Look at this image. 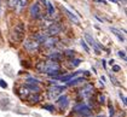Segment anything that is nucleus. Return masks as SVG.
<instances>
[{
  "mask_svg": "<svg viewBox=\"0 0 127 117\" xmlns=\"http://www.w3.org/2000/svg\"><path fill=\"white\" fill-rule=\"evenodd\" d=\"M24 34H26V28H24L23 23L15 25V28L12 30V41L13 42H21L24 39Z\"/></svg>",
  "mask_w": 127,
  "mask_h": 117,
  "instance_id": "nucleus-1",
  "label": "nucleus"
},
{
  "mask_svg": "<svg viewBox=\"0 0 127 117\" xmlns=\"http://www.w3.org/2000/svg\"><path fill=\"white\" fill-rule=\"evenodd\" d=\"M74 111H75L80 117H88V116H91V114H92L91 109H90L86 104H79V105H76L75 109H74Z\"/></svg>",
  "mask_w": 127,
  "mask_h": 117,
  "instance_id": "nucleus-2",
  "label": "nucleus"
},
{
  "mask_svg": "<svg viewBox=\"0 0 127 117\" xmlns=\"http://www.w3.org/2000/svg\"><path fill=\"white\" fill-rule=\"evenodd\" d=\"M61 31H62V27H61L59 23H51L49 27H47L45 34L47 36H56V35H58Z\"/></svg>",
  "mask_w": 127,
  "mask_h": 117,
  "instance_id": "nucleus-3",
  "label": "nucleus"
},
{
  "mask_svg": "<svg viewBox=\"0 0 127 117\" xmlns=\"http://www.w3.org/2000/svg\"><path fill=\"white\" fill-rule=\"evenodd\" d=\"M39 46H40V44L39 42H36L34 39L26 40V42H24V48L27 49L28 52H30V53L36 52V51L39 49Z\"/></svg>",
  "mask_w": 127,
  "mask_h": 117,
  "instance_id": "nucleus-4",
  "label": "nucleus"
},
{
  "mask_svg": "<svg viewBox=\"0 0 127 117\" xmlns=\"http://www.w3.org/2000/svg\"><path fill=\"white\" fill-rule=\"evenodd\" d=\"M63 91H64V87H62V86H57V85H55V86L50 87V89H49L50 99H57V98L62 94V92H63Z\"/></svg>",
  "mask_w": 127,
  "mask_h": 117,
  "instance_id": "nucleus-5",
  "label": "nucleus"
},
{
  "mask_svg": "<svg viewBox=\"0 0 127 117\" xmlns=\"http://www.w3.org/2000/svg\"><path fill=\"white\" fill-rule=\"evenodd\" d=\"M30 16L33 18H40L41 17V7L39 2H34L30 7Z\"/></svg>",
  "mask_w": 127,
  "mask_h": 117,
  "instance_id": "nucleus-6",
  "label": "nucleus"
},
{
  "mask_svg": "<svg viewBox=\"0 0 127 117\" xmlns=\"http://www.w3.org/2000/svg\"><path fill=\"white\" fill-rule=\"evenodd\" d=\"M56 44H57V39H56L55 36H47V39L42 42L44 47H46V48H52V47H55Z\"/></svg>",
  "mask_w": 127,
  "mask_h": 117,
  "instance_id": "nucleus-7",
  "label": "nucleus"
},
{
  "mask_svg": "<svg viewBox=\"0 0 127 117\" xmlns=\"http://www.w3.org/2000/svg\"><path fill=\"white\" fill-rule=\"evenodd\" d=\"M85 39H86V41H87L88 44L93 47V48L96 49V53H99V48H98V45H97V42L95 41V39L88 34V33H85Z\"/></svg>",
  "mask_w": 127,
  "mask_h": 117,
  "instance_id": "nucleus-8",
  "label": "nucleus"
},
{
  "mask_svg": "<svg viewBox=\"0 0 127 117\" xmlns=\"http://www.w3.org/2000/svg\"><path fill=\"white\" fill-rule=\"evenodd\" d=\"M58 100H57V104L59 105L61 109H65V107L68 106L69 104V98L67 95H62V97H58L57 98Z\"/></svg>",
  "mask_w": 127,
  "mask_h": 117,
  "instance_id": "nucleus-9",
  "label": "nucleus"
},
{
  "mask_svg": "<svg viewBox=\"0 0 127 117\" xmlns=\"http://www.w3.org/2000/svg\"><path fill=\"white\" fill-rule=\"evenodd\" d=\"M92 92H93V86L92 85H86L81 91V95L84 98H87L92 94Z\"/></svg>",
  "mask_w": 127,
  "mask_h": 117,
  "instance_id": "nucleus-10",
  "label": "nucleus"
},
{
  "mask_svg": "<svg viewBox=\"0 0 127 117\" xmlns=\"http://www.w3.org/2000/svg\"><path fill=\"white\" fill-rule=\"evenodd\" d=\"M63 11L67 13V16L69 17V20L71 21V22H74L75 24H80V21H79V18L75 16V15H74V13H73V12H71V11H69L68 9H65V7H63Z\"/></svg>",
  "mask_w": 127,
  "mask_h": 117,
  "instance_id": "nucleus-11",
  "label": "nucleus"
},
{
  "mask_svg": "<svg viewBox=\"0 0 127 117\" xmlns=\"http://www.w3.org/2000/svg\"><path fill=\"white\" fill-rule=\"evenodd\" d=\"M110 31L113 33V34H115L117 36V39L120 40V41H125V35L122 34V31L121 30H119V29H116V28H114V27H110Z\"/></svg>",
  "mask_w": 127,
  "mask_h": 117,
  "instance_id": "nucleus-12",
  "label": "nucleus"
},
{
  "mask_svg": "<svg viewBox=\"0 0 127 117\" xmlns=\"http://www.w3.org/2000/svg\"><path fill=\"white\" fill-rule=\"evenodd\" d=\"M47 39V35L45 34V33H42V34H36V35H34V40L36 41V42H39V44H42L45 40Z\"/></svg>",
  "mask_w": 127,
  "mask_h": 117,
  "instance_id": "nucleus-13",
  "label": "nucleus"
},
{
  "mask_svg": "<svg viewBox=\"0 0 127 117\" xmlns=\"http://www.w3.org/2000/svg\"><path fill=\"white\" fill-rule=\"evenodd\" d=\"M28 5V0H18V2H17V11L18 12H21V11L23 10L26 6Z\"/></svg>",
  "mask_w": 127,
  "mask_h": 117,
  "instance_id": "nucleus-14",
  "label": "nucleus"
},
{
  "mask_svg": "<svg viewBox=\"0 0 127 117\" xmlns=\"http://www.w3.org/2000/svg\"><path fill=\"white\" fill-rule=\"evenodd\" d=\"M82 82H85V78L79 77V78H75V80H71V81H68V86H76V85L82 83Z\"/></svg>",
  "mask_w": 127,
  "mask_h": 117,
  "instance_id": "nucleus-15",
  "label": "nucleus"
},
{
  "mask_svg": "<svg viewBox=\"0 0 127 117\" xmlns=\"http://www.w3.org/2000/svg\"><path fill=\"white\" fill-rule=\"evenodd\" d=\"M24 87L27 88V89H29V91H33V92H39L40 91V87L38 86V85H35V83H33V85H30V83H27Z\"/></svg>",
  "mask_w": 127,
  "mask_h": 117,
  "instance_id": "nucleus-16",
  "label": "nucleus"
},
{
  "mask_svg": "<svg viewBox=\"0 0 127 117\" xmlns=\"http://www.w3.org/2000/svg\"><path fill=\"white\" fill-rule=\"evenodd\" d=\"M46 5H47V13H49V16H53L55 15V7H53V5L50 1H46Z\"/></svg>",
  "mask_w": 127,
  "mask_h": 117,
  "instance_id": "nucleus-17",
  "label": "nucleus"
},
{
  "mask_svg": "<svg viewBox=\"0 0 127 117\" xmlns=\"http://www.w3.org/2000/svg\"><path fill=\"white\" fill-rule=\"evenodd\" d=\"M29 100L32 103H38V101H40V95L39 94H32L29 97Z\"/></svg>",
  "mask_w": 127,
  "mask_h": 117,
  "instance_id": "nucleus-18",
  "label": "nucleus"
},
{
  "mask_svg": "<svg viewBox=\"0 0 127 117\" xmlns=\"http://www.w3.org/2000/svg\"><path fill=\"white\" fill-rule=\"evenodd\" d=\"M17 2H18V0H9V7H11V9H16Z\"/></svg>",
  "mask_w": 127,
  "mask_h": 117,
  "instance_id": "nucleus-19",
  "label": "nucleus"
},
{
  "mask_svg": "<svg viewBox=\"0 0 127 117\" xmlns=\"http://www.w3.org/2000/svg\"><path fill=\"white\" fill-rule=\"evenodd\" d=\"M81 46L85 48V51L87 52V53H90V47L87 46V44H86V41H84V40H81Z\"/></svg>",
  "mask_w": 127,
  "mask_h": 117,
  "instance_id": "nucleus-20",
  "label": "nucleus"
},
{
  "mask_svg": "<svg viewBox=\"0 0 127 117\" xmlns=\"http://www.w3.org/2000/svg\"><path fill=\"white\" fill-rule=\"evenodd\" d=\"M117 53H119V56L124 59V60H126V52H125V51H119Z\"/></svg>",
  "mask_w": 127,
  "mask_h": 117,
  "instance_id": "nucleus-21",
  "label": "nucleus"
},
{
  "mask_svg": "<svg viewBox=\"0 0 127 117\" xmlns=\"http://www.w3.org/2000/svg\"><path fill=\"white\" fill-rule=\"evenodd\" d=\"M98 101H99L100 104H103V103L105 101V97H104L103 94H99V95H98Z\"/></svg>",
  "mask_w": 127,
  "mask_h": 117,
  "instance_id": "nucleus-22",
  "label": "nucleus"
},
{
  "mask_svg": "<svg viewBox=\"0 0 127 117\" xmlns=\"http://www.w3.org/2000/svg\"><path fill=\"white\" fill-rule=\"evenodd\" d=\"M27 82H28V83H35V85H36V83H39V81H38V80H35V78H28V80H27Z\"/></svg>",
  "mask_w": 127,
  "mask_h": 117,
  "instance_id": "nucleus-23",
  "label": "nucleus"
},
{
  "mask_svg": "<svg viewBox=\"0 0 127 117\" xmlns=\"http://www.w3.org/2000/svg\"><path fill=\"white\" fill-rule=\"evenodd\" d=\"M120 70H121V68H120L119 65H113V71H114V72H119Z\"/></svg>",
  "mask_w": 127,
  "mask_h": 117,
  "instance_id": "nucleus-24",
  "label": "nucleus"
},
{
  "mask_svg": "<svg viewBox=\"0 0 127 117\" xmlns=\"http://www.w3.org/2000/svg\"><path fill=\"white\" fill-rule=\"evenodd\" d=\"M0 86L2 88H7V83H6L4 80H0Z\"/></svg>",
  "mask_w": 127,
  "mask_h": 117,
  "instance_id": "nucleus-25",
  "label": "nucleus"
},
{
  "mask_svg": "<svg viewBox=\"0 0 127 117\" xmlns=\"http://www.w3.org/2000/svg\"><path fill=\"white\" fill-rule=\"evenodd\" d=\"M80 62H81V60H79V59H75V60H73V62H71V64H73L74 67H76V65H79V64H80Z\"/></svg>",
  "mask_w": 127,
  "mask_h": 117,
  "instance_id": "nucleus-26",
  "label": "nucleus"
},
{
  "mask_svg": "<svg viewBox=\"0 0 127 117\" xmlns=\"http://www.w3.org/2000/svg\"><path fill=\"white\" fill-rule=\"evenodd\" d=\"M120 98L122 99V101H124V104L126 105V98H125V95H122V93H120Z\"/></svg>",
  "mask_w": 127,
  "mask_h": 117,
  "instance_id": "nucleus-27",
  "label": "nucleus"
},
{
  "mask_svg": "<svg viewBox=\"0 0 127 117\" xmlns=\"http://www.w3.org/2000/svg\"><path fill=\"white\" fill-rule=\"evenodd\" d=\"M44 107H45V109H47V110H50V111H52V110L55 109L52 105H46V106H44Z\"/></svg>",
  "mask_w": 127,
  "mask_h": 117,
  "instance_id": "nucleus-28",
  "label": "nucleus"
},
{
  "mask_svg": "<svg viewBox=\"0 0 127 117\" xmlns=\"http://www.w3.org/2000/svg\"><path fill=\"white\" fill-rule=\"evenodd\" d=\"M111 2H117V0H110Z\"/></svg>",
  "mask_w": 127,
  "mask_h": 117,
  "instance_id": "nucleus-29",
  "label": "nucleus"
},
{
  "mask_svg": "<svg viewBox=\"0 0 127 117\" xmlns=\"http://www.w3.org/2000/svg\"><path fill=\"white\" fill-rule=\"evenodd\" d=\"M95 117H104L103 115H98V116H95Z\"/></svg>",
  "mask_w": 127,
  "mask_h": 117,
  "instance_id": "nucleus-30",
  "label": "nucleus"
}]
</instances>
